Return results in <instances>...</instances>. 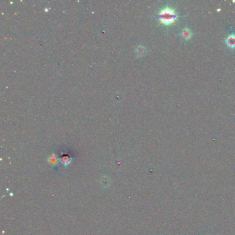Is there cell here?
Listing matches in <instances>:
<instances>
[{
    "mask_svg": "<svg viewBox=\"0 0 235 235\" xmlns=\"http://www.w3.org/2000/svg\"><path fill=\"white\" fill-rule=\"evenodd\" d=\"M157 17L160 20V24H164L165 26H170L174 24L179 18V15L175 12V10L169 6H166L160 10Z\"/></svg>",
    "mask_w": 235,
    "mask_h": 235,
    "instance_id": "6da1fadb",
    "label": "cell"
},
{
    "mask_svg": "<svg viewBox=\"0 0 235 235\" xmlns=\"http://www.w3.org/2000/svg\"><path fill=\"white\" fill-rule=\"evenodd\" d=\"M181 36L185 40H189L192 38V32L189 28H184L181 32Z\"/></svg>",
    "mask_w": 235,
    "mask_h": 235,
    "instance_id": "7a4b0ae2",
    "label": "cell"
},
{
    "mask_svg": "<svg viewBox=\"0 0 235 235\" xmlns=\"http://www.w3.org/2000/svg\"><path fill=\"white\" fill-rule=\"evenodd\" d=\"M227 46L231 48H235V34L229 35L226 39Z\"/></svg>",
    "mask_w": 235,
    "mask_h": 235,
    "instance_id": "3957f363",
    "label": "cell"
},
{
    "mask_svg": "<svg viewBox=\"0 0 235 235\" xmlns=\"http://www.w3.org/2000/svg\"><path fill=\"white\" fill-rule=\"evenodd\" d=\"M62 162L63 164L68 165L70 162V158L68 156H63L62 158Z\"/></svg>",
    "mask_w": 235,
    "mask_h": 235,
    "instance_id": "277c9868",
    "label": "cell"
},
{
    "mask_svg": "<svg viewBox=\"0 0 235 235\" xmlns=\"http://www.w3.org/2000/svg\"><path fill=\"white\" fill-rule=\"evenodd\" d=\"M49 161L52 164H55L57 161V156L55 155H52L49 156Z\"/></svg>",
    "mask_w": 235,
    "mask_h": 235,
    "instance_id": "5b68a950",
    "label": "cell"
},
{
    "mask_svg": "<svg viewBox=\"0 0 235 235\" xmlns=\"http://www.w3.org/2000/svg\"><path fill=\"white\" fill-rule=\"evenodd\" d=\"M137 52H138V54L139 55H141L144 54V52H145V48L143 47V46H139V47L138 48V50H137Z\"/></svg>",
    "mask_w": 235,
    "mask_h": 235,
    "instance_id": "8992f818",
    "label": "cell"
}]
</instances>
